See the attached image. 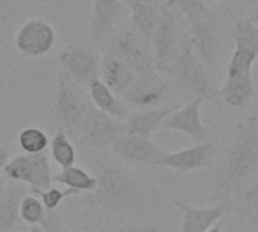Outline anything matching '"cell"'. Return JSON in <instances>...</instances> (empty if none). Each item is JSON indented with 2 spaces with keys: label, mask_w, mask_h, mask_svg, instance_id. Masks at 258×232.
<instances>
[{
  "label": "cell",
  "mask_w": 258,
  "mask_h": 232,
  "mask_svg": "<svg viewBox=\"0 0 258 232\" xmlns=\"http://www.w3.org/2000/svg\"><path fill=\"white\" fill-rule=\"evenodd\" d=\"M257 169L258 134L255 127L248 119L222 162L216 177L213 198L221 202L230 201V198L240 190V187Z\"/></svg>",
  "instance_id": "obj_1"
},
{
  "label": "cell",
  "mask_w": 258,
  "mask_h": 232,
  "mask_svg": "<svg viewBox=\"0 0 258 232\" xmlns=\"http://www.w3.org/2000/svg\"><path fill=\"white\" fill-rule=\"evenodd\" d=\"M97 189L92 192L97 204L110 211L132 208L142 201V189L133 175L115 163L103 165L95 172Z\"/></svg>",
  "instance_id": "obj_2"
},
{
  "label": "cell",
  "mask_w": 258,
  "mask_h": 232,
  "mask_svg": "<svg viewBox=\"0 0 258 232\" xmlns=\"http://www.w3.org/2000/svg\"><path fill=\"white\" fill-rule=\"evenodd\" d=\"M89 97L85 88L76 83L65 71L59 69L54 94V118L57 128L77 140L80 127L88 112Z\"/></svg>",
  "instance_id": "obj_3"
},
{
  "label": "cell",
  "mask_w": 258,
  "mask_h": 232,
  "mask_svg": "<svg viewBox=\"0 0 258 232\" xmlns=\"http://www.w3.org/2000/svg\"><path fill=\"white\" fill-rule=\"evenodd\" d=\"M169 77H172L184 92L194 95V98H203L204 101L216 98L210 71L195 54L189 36H184L180 42Z\"/></svg>",
  "instance_id": "obj_4"
},
{
  "label": "cell",
  "mask_w": 258,
  "mask_h": 232,
  "mask_svg": "<svg viewBox=\"0 0 258 232\" xmlns=\"http://www.w3.org/2000/svg\"><path fill=\"white\" fill-rule=\"evenodd\" d=\"M125 133V122L103 113L89 101L88 112L77 136V142L85 148L107 149L115 143L118 137Z\"/></svg>",
  "instance_id": "obj_5"
},
{
  "label": "cell",
  "mask_w": 258,
  "mask_h": 232,
  "mask_svg": "<svg viewBox=\"0 0 258 232\" xmlns=\"http://www.w3.org/2000/svg\"><path fill=\"white\" fill-rule=\"evenodd\" d=\"M106 51L119 57L136 72V75H148L157 72L150 42L141 38L133 29L118 32L110 39Z\"/></svg>",
  "instance_id": "obj_6"
},
{
  "label": "cell",
  "mask_w": 258,
  "mask_h": 232,
  "mask_svg": "<svg viewBox=\"0 0 258 232\" xmlns=\"http://www.w3.org/2000/svg\"><path fill=\"white\" fill-rule=\"evenodd\" d=\"M178 21L174 9L165 6L160 9V20L150 41L156 71L162 75H169L178 47Z\"/></svg>",
  "instance_id": "obj_7"
},
{
  "label": "cell",
  "mask_w": 258,
  "mask_h": 232,
  "mask_svg": "<svg viewBox=\"0 0 258 232\" xmlns=\"http://www.w3.org/2000/svg\"><path fill=\"white\" fill-rule=\"evenodd\" d=\"M5 177L11 181L30 186V189L47 190L51 187L53 174L45 152L20 154L11 159L3 168Z\"/></svg>",
  "instance_id": "obj_8"
},
{
  "label": "cell",
  "mask_w": 258,
  "mask_h": 232,
  "mask_svg": "<svg viewBox=\"0 0 258 232\" xmlns=\"http://www.w3.org/2000/svg\"><path fill=\"white\" fill-rule=\"evenodd\" d=\"M60 69L65 71L76 83L88 89L91 83L100 79L101 54L92 47L82 44L67 45L57 56Z\"/></svg>",
  "instance_id": "obj_9"
},
{
  "label": "cell",
  "mask_w": 258,
  "mask_h": 232,
  "mask_svg": "<svg viewBox=\"0 0 258 232\" xmlns=\"http://www.w3.org/2000/svg\"><path fill=\"white\" fill-rule=\"evenodd\" d=\"M57 36L54 27L44 18H29L15 33L17 50L27 57H42L56 45Z\"/></svg>",
  "instance_id": "obj_10"
},
{
  "label": "cell",
  "mask_w": 258,
  "mask_h": 232,
  "mask_svg": "<svg viewBox=\"0 0 258 232\" xmlns=\"http://www.w3.org/2000/svg\"><path fill=\"white\" fill-rule=\"evenodd\" d=\"M234 51L228 62L227 74L252 72L258 59V27L251 20H239L233 30Z\"/></svg>",
  "instance_id": "obj_11"
},
{
  "label": "cell",
  "mask_w": 258,
  "mask_h": 232,
  "mask_svg": "<svg viewBox=\"0 0 258 232\" xmlns=\"http://www.w3.org/2000/svg\"><path fill=\"white\" fill-rule=\"evenodd\" d=\"M115 157L122 163L136 166H157L165 151L148 137L125 133L110 146Z\"/></svg>",
  "instance_id": "obj_12"
},
{
  "label": "cell",
  "mask_w": 258,
  "mask_h": 232,
  "mask_svg": "<svg viewBox=\"0 0 258 232\" xmlns=\"http://www.w3.org/2000/svg\"><path fill=\"white\" fill-rule=\"evenodd\" d=\"M168 95V83L162 74L138 75L130 88L124 92L122 101L135 110L160 107Z\"/></svg>",
  "instance_id": "obj_13"
},
{
  "label": "cell",
  "mask_w": 258,
  "mask_h": 232,
  "mask_svg": "<svg viewBox=\"0 0 258 232\" xmlns=\"http://www.w3.org/2000/svg\"><path fill=\"white\" fill-rule=\"evenodd\" d=\"M124 14L125 6L121 0H94L89 26V45L92 48L101 47L121 23Z\"/></svg>",
  "instance_id": "obj_14"
},
{
  "label": "cell",
  "mask_w": 258,
  "mask_h": 232,
  "mask_svg": "<svg viewBox=\"0 0 258 232\" xmlns=\"http://www.w3.org/2000/svg\"><path fill=\"white\" fill-rule=\"evenodd\" d=\"M204 100L203 98H194L184 106H178L165 121L163 128L183 133L194 139L197 143L210 140V134L203 122L201 118V107Z\"/></svg>",
  "instance_id": "obj_15"
},
{
  "label": "cell",
  "mask_w": 258,
  "mask_h": 232,
  "mask_svg": "<svg viewBox=\"0 0 258 232\" xmlns=\"http://www.w3.org/2000/svg\"><path fill=\"white\" fill-rule=\"evenodd\" d=\"M174 207H177L183 216L181 220V232H206L210 229L216 222H219L227 213L233 210L231 201L218 202L212 207L197 208L180 199L172 201Z\"/></svg>",
  "instance_id": "obj_16"
},
{
  "label": "cell",
  "mask_w": 258,
  "mask_h": 232,
  "mask_svg": "<svg viewBox=\"0 0 258 232\" xmlns=\"http://www.w3.org/2000/svg\"><path fill=\"white\" fill-rule=\"evenodd\" d=\"M213 142H201L195 143L190 148H184L175 152H165L160 159L157 166L169 168L177 172H192L197 169H207L210 168L212 157H213Z\"/></svg>",
  "instance_id": "obj_17"
},
{
  "label": "cell",
  "mask_w": 258,
  "mask_h": 232,
  "mask_svg": "<svg viewBox=\"0 0 258 232\" xmlns=\"http://www.w3.org/2000/svg\"><path fill=\"white\" fill-rule=\"evenodd\" d=\"M255 95V83L252 72L227 74L225 83L216 89V98L222 100L230 107L243 109Z\"/></svg>",
  "instance_id": "obj_18"
},
{
  "label": "cell",
  "mask_w": 258,
  "mask_h": 232,
  "mask_svg": "<svg viewBox=\"0 0 258 232\" xmlns=\"http://www.w3.org/2000/svg\"><path fill=\"white\" fill-rule=\"evenodd\" d=\"M175 109H178V104H166L147 110H135L128 113L127 119L124 121L127 127V133L151 139L153 134L163 127L166 118Z\"/></svg>",
  "instance_id": "obj_19"
},
{
  "label": "cell",
  "mask_w": 258,
  "mask_h": 232,
  "mask_svg": "<svg viewBox=\"0 0 258 232\" xmlns=\"http://www.w3.org/2000/svg\"><path fill=\"white\" fill-rule=\"evenodd\" d=\"M190 24L192 29H190L189 41L192 44L195 54L201 59V62L207 66L209 71L215 69L219 54L218 33L204 21V18L192 21Z\"/></svg>",
  "instance_id": "obj_20"
},
{
  "label": "cell",
  "mask_w": 258,
  "mask_h": 232,
  "mask_svg": "<svg viewBox=\"0 0 258 232\" xmlns=\"http://www.w3.org/2000/svg\"><path fill=\"white\" fill-rule=\"evenodd\" d=\"M136 77V72L130 66H127L119 57L107 51L101 56L100 80L118 97L124 95V92L130 88Z\"/></svg>",
  "instance_id": "obj_21"
},
{
  "label": "cell",
  "mask_w": 258,
  "mask_h": 232,
  "mask_svg": "<svg viewBox=\"0 0 258 232\" xmlns=\"http://www.w3.org/2000/svg\"><path fill=\"white\" fill-rule=\"evenodd\" d=\"M88 97L89 101L103 113L118 119V121H125L128 116V107L127 104L113 92L110 91L100 79L95 80L94 83H91L88 86Z\"/></svg>",
  "instance_id": "obj_22"
},
{
  "label": "cell",
  "mask_w": 258,
  "mask_h": 232,
  "mask_svg": "<svg viewBox=\"0 0 258 232\" xmlns=\"http://www.w3.org/2000/svg\"><path fill=\"white\" fill-rule=\"evenodd\" d=\"M24 184L12 181L5 187L0 198V232H11L17 229L20 223V202L24 196Z\"/></svg>",
  "instance_id": "obj_23"
},
{
  "label": "cell",
  "mask_w": 258,
  "mask_h": 232,
  "mask_svg": "<svg viewBox=\"0 0 258 232\" xmlns=\"http://www.w3.org/2000/svg\"><path fill=\"white\" fill-rule=\"evenodd\" d=\"M160 20V9L157 5H139L130 9L132 29L144 38L147 42L151 41L153 33Z\"/></svg>",
  "instance_id": "obj_24"
},
{
  "label": "cell",
  "mask_w": 258,
  "mask_h": 232,
  "mask_svg": "<svg viewBox=\"0 0 258 232\" xmlns=\"http://www.w3.org/2000/svg\"><path fill=\"white\" fill-rule=\"evenodd\" d=\"M53 183H57L60 186H65L68 189H74L77 192H88L92 193L97 189V178L95 175H91L82 168L70 166L65 169H60L59 174L53 175Z\"/></svg>",
  "instance_id": "obj_25"
},
{
  "label": "cell",
  "mask_w": 258,
  "mask_h": 232,
  "mask_svg": "<svg viewBox=\"0 0 258 232\" xmlns=\"http://www.w3.org/2000/svg\"><path fill=\"white\" fill-rule=\"evenodd\" d=\"M50 156L60 169L76 165V148L71 142V137L60 128H57L54 131V136L50 139Z\"/></svg>",
  "instance_id": "obj_26"
},
{
  "label": "cell",
  "mask_w": 258,
  "mask_h": 232,
  "mask_svg": "<svg viewBox=\"0 0 258 232\" xmlns=\"http://www.w3.org/2000/svg\"><path fill=\"white\" fill-rule=\"evenodd\" d=\"M20 219L21 222L27 223L29 226L32 225H42L45 217H47V210L42 205V202L35 196V195H24L20 202Z\"/></svg>",
  "instance_id": "obj_27"
},
{
  "label": "cell",
  "mask_w": 258,
  "mask_h": 232,
  "mask_svg": "<svg viewBox=\"0 0 258 232\" xmlns=\"http://www.w3.org/2000/svg\"><path fill=\"white\" fill-rule=\"evenodd\" d=\"M18 143L26 154H38L45 152L50 145V139L44 130L38 127H27L18 134Z\"/></svg>",
  "instance_id": "obj_28"
},
{
  "label": "cell",
  "mask_w": 258,
  "mask_h": 232,
  "mask_svg": "<svg viewBox=\"0 0 258 232\" xmlns=\"http://www.w3.org/2000/svg\"><path fill=\"white\" fill-rule=\"evenodd\" d=\"M32 195H35L41 202L42 205L45 207L47 211H54L67 198L70 196H76L79 195L80 192L74 190V189H68V190H62V189H57V187H50L47 190H41V189H30Z\"/></svg>",
  "instance_id": "obj_29"
},
{
  "label": "cell",
  "mask_w": 258,
  "mask_h": 232,
  "mask_svg": "<svg viewBox=\"0 0 258 232\" xmlns=\"http://www.w3.org/2000/svg\"><path fill=\"white\" fill-rule=\"evenodd\" d=\"M165 6L174 9L175 12H181L190 23L203 18L206 14L204 0H166Z\"/></svg>",
  "instance_id": "obj_30"
},
{
  "label": "cell",
  "mask_w": 258,
  "mask_h": 232,
  "mask_svg": "<svg viewBox=\"0 0 258 232\" xmlns=\"http://www.w3.org/2000/svg\"><path fill=\"white\" fill-rule=\"evenodd\" d=\"M236 201H237V207H233V208L237 213L249 211V210H258V181L251 184L248 189L240 190Z\"/></svg>",
  "instance_id": "obj_31"
},
{
  "label": "cell",
  "mask_w": 258,
  "mask_h": 232,
  "mask_svg": "<svg viewBox=\"0 0 258 232\" xmlns=\"http://www.w3.org/2000/svg\"><path fill=\"white\" fill-rule=\"evenodd\" d=\"M240 216H243V219L248 222L249 228L252 232H258V210H249V211H240Z\"/></svg>",
  "instance_id": "obj_32"
},
{
  "label": "cell",
  "mask_w": 258,
  "mask_h": 232,
  "mask_svg": "<svg viewBox=\"0 0 258 232\" xmlns=\"http://www.w3.org/2000/svg\"><path fill=\"white\" fill-rule=\"evenodd\" d=\"M121 2L130 11L132 8L139 6V5H159L160 0H121Z\"/></svg>",
  "instance_id": "obj_33"
},
{
  "label": "cell",
  "mask_w": 258,
  "mask_h": 232,
  "mask_svg": "<svg viewBox=\"0 0 258 232\" xmlns=\"http://www.w3.org/2000/svg\"><path fill=\"white\" fill-rule=\"evenodd\" d=\"M8 162H9V148L0 146V169H3Z\"/></svg>",
  "instance_id": "obj_34"
},
{
  "label": "cell",
  "mask_w": 258,
  "mask_h": 232,
  "mask_svg": "<svg viewBox=\"0 0 258 232\" xmlns=\"http://www.w3.org/2000/svg\"><path fill=\"white\" fill-rule=\"evenodd\" d=\"M119 232H159L156 228L151 226H132V228H124Z\"/></svg>",
  "instance_id": "obj_35"
},
{
  "label": "cell",
  "mask_w": 258,
  "mask_h": 232,
  "mask_svg": "<svg viewBox=\"0 0 258 232\" xmlns=\"http://www.w3.org/2000/svg\"><path fill=\"white\" fill-rule=\"evenodd\" d=\"M29 232H48V231H47V228H45V226H42V225H32V226L29 228Z\"/></svg>",
  "instance_id": "obj_36"
},
{
  "label": "cell",
  "mask_w": 258,
  "mask_h": 232,
  "mask_svg": "<svg viewBox=\"0 0 258 232\" xmlns=\"http://www.w3.org/2000/svg\"><path fill=\"white\" fill-rule=\"evenodd\" d=\"M206 232H222V223L221 222H216L210 229H207Z\"/></svg>",
  "instance_id": "obj_37"
},
{
  "label": "cell",
  "mask_w": 258,
  "mask_h": 232,
  "mask_svg": "<svg viewBox=\"0 0 258 232\" xmlns=\"http://www.w3.org/2000/svg\"><path fill=\"white\" fill-rule=\"evenodd\" d=\"M5 187H6V177H2L0 175V198L5 192Z\"/></svg>",
  "instance_id": "obj_38"
},
{
  "label": "cell",
  "mask_w": 258,
  "mask_h": 232,
  "mask_svg": "<svg viewBox=\"0 0 258 232\" xmlns=\"http://www.w3.org/2000/svg\"><path fill=\"white\" fill-rule=\"evenodd\" d=\"M249 121L252 122V125L255 127V130H257V134H258V113L257 115H254L252 118H249Z\"/></svg>",
  "instance_id": "obj_39"
},
{
  "label": "cell",
  "mask_w": 258,
  "mask_h": 232,
  "mask_svg": "<svg viewBox=\"0 0 258 232\" xmlns=\"http://www.w3.org/2000/svg\"><path fill=\"white\" fill-rule=\"evenodd\" d=\"M251 21H252V23H254V24L258 27V9L254 12V15H252V20H251Z\"/></svg>",
  "instance_id": "obj_40"
},
{
  "label": "cell",
  "mask_w": 258,
  "mask_h": 232,
  "mask_svg": "<svg viewBox=\"0 0 258 232\" xmlns=\"http://www.w3.org/2000/svg\"><path fill=\"white\" fill-rule=\"evenodd\" d=\"M206 2H209V3H213V2H218V0H204V3H206Z\"/></svg>",
  "instance_id": "obj_41"
}]
</instances>
